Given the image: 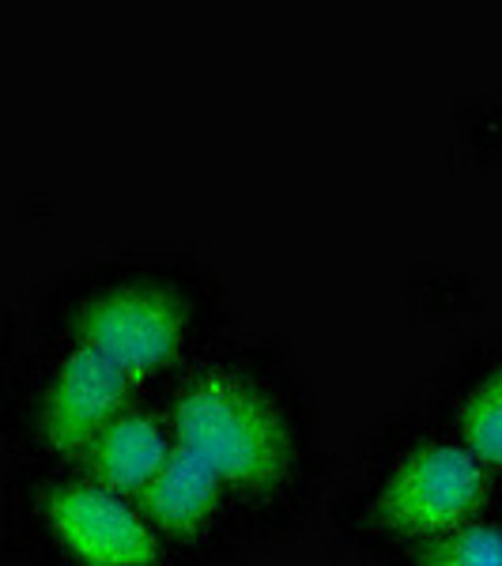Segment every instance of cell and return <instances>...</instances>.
Masks as SVG:
<instances>
[{
	"label": "cell",
	"mask_w": 502,
	"mask_h": 566,
	"mask_svg": "<svg viewBox=\"0 0 502 566\" xmlns=\"http://www.w3.org/2000/svg\"><path fill=\"white\" fill-rule=\"evenodd\" d=\"M488 495L480 461L450 442H423L405 453L374 499V522L405 536H442Z\"/></svg>",
	"instance_id": "obj_2"
},
{
	"label": "cell",
	"mask_w": 502,
	"mask_h": 566,
	"mask_svg": "<svg viewBox=\"0 0 502 566\" xmlns=\"http://www.w3.org/2000/svg\"><path fill=\"white\" fill-rule=\"evenodd\" d=\"M133 378L103 352L80 344L53 374L42 400V434L53 450H87L129 397Z\"/></svg>",
	"instance_id": "obj_5"
},
{
	"label": "cell",
	"mask_w": 502,
	"mask_h": 566,
	"mask_svg": "<svg viewBox=\"0 0 502 566\" xmlns=\"http://www.w3.org/2000/svg\"><path fill=\"white\" fill-rule=\"evenodd\" d=\"M87 469L98 488L133 491L148 488V480L167 461V438L148 412H122L87 442Z\"/></svg>",
	"instance_id": "obj_6"
},
{
	"label": "cell",
	"mask_w": 502,
	"mask_h": 566,
	"mask_svg": "<svg viewBox=\"0 0 502 566\" xmlns=\"http://www.w3.org/2000/svg\"><path fill=\"white\" fill-rule=\"evenodd\" d=\"M219 499V476L197 458L194 450H170L163 469L140 488V506L175 533H194L208 522Z\"/></svg>",
	"instance_id": "obj_7"
},
{
	"label": "cell",
	"mask_w": 502,
	"mask_h": 566,
	"mask_svg": "<svg viewBox=\"0 0 502 566\" xmlns=\"http://www.w3.org/2000/svg\"><path fill=\"white\" fill-rule=\"evenodd\" d=\"M175 427L219 480L269 491L287 476L291 434L280 408L231 370H205L175 400Z\"/></svg>",
	"instance_id": "obj_1"
},
{
	"label": "cell",
	"mask_w": 502,
	"mask_h": 566,
	"mask_svg": "<svg viewBox=\"0 0 502 566\" xmlns=\"http://www.w3.org/2000/svg\"><path fill=\"white\" fill-rule=\"evenodd\" d=\"M419 566H502V533L488 525H461L431 536L416 555Z\"/></svg>",
	"instance_id": "obj_9"
},
{
	"label": "cell",
	"mask_w": 502,
	"mask_h": 566,
	"mask_svg": "<svg viewBox=\"0 0 502 566\" xmlns=\"http://www.w3.org/2000/svg\"><path fill=\"white\" fill-rule=\"evenodd\" d=\"M189 325L186 298L159 283H117L76 310L80 344L103 352L129 378L159 370L178 352Z\"/></svg>",
	"instance_id": "obj_3"
},
{
	"label": "cell",
	"mask_w": 502,
	"mask_h": 566,
	"mask_svg": "<svg viewBox=\"0 0 502 566\" xmlns=\"http://www.w3.org/2000/svg\"><path fill=\"white\" fill-rule=\"evenodd\" d=\"M42 514L57 541L87 566H151L155 541L109 488L65 483L45 491Z\"/></svg>",
	"instance_id": "obj_4"
},
{
	"label": "cell",
	"mask_w": 502,
	"mask_h": 566,
	"mask_svg": "<svg viewBox=\"0 0 502 566\" xmlns=\"http://www.w3.org/2000/svg\"><path fill=\"white\" fill-rule=\"evenodd\" d=\"M461 434L469 453L488 464H502V367L483 374L461 405Z\"/></svg>",
	"instance_id": "obj_8"
}]
</instances>
